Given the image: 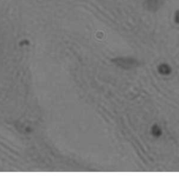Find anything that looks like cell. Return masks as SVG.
Listing matches in <instances>:
<instances>
[{
    "instance_id": "obj_2",
    "label": "cell",
    "mask_w": 179,
    "mask_h": 179,
    "mask_svg": "<svg viewBox=\"0 0 179 179\" xmlns=\"http://www.w3.org/2000/svg\"><path fill=\"white\" fill-rule=\"evenodd\" d=\"M115 62H120V63H122V66H125V68H128V66L129 68L132 67L134 65V62H136L135 61H134L133 59H115L114 61Z\"/></svg>"
},
{
    "instance_id": "obj_1",
    "label": "cell",
    "mask_w": 179,
    "mask_h": 179,
    "mask_svg": "<svg viewBox=\"0 0 179 179\" xmlns=\"http://www.w3.org/2000/svg\"><path fill=\"white\" fill-rule=\"evenodd\" d=\"M164 0H146L144 3L145 8L150 11H156L163 4Z\"/></svg>"
},
{
    "instance_id": "obj_3",
    "label": "cell",
    "mask_w": 179,
    "mask_h": 179,
    "mask_svg": "<svg viewBox=\"0 0 179 179\" xmlns=\"http://www.w3.org/2000/svg\"><path fill=\"white\" fill-rule=\"evenodd\" d=\"M159 71L160 73L163 74V75H167L170 73L171 72V68H169V66H167V64H162L159 67Z\"/></svg>"
},
{
    "instance_id": "obj_5",
    "label": "cell",
    "mask_w": 179,
    "mask_h": 179,
    "mask_svg": "<svg viewBox=\"0 0 179 179\" xmlns=\"http://www.w3.org/2000/svg\"><path fill=\"white\" fill-rule=\"evenodd\" d=\"M175 22L179 24V11H177L175 13V17H174Z\"/></svg>"
},
{
    "instance_id": "obj_4",
    "label": "cell",
    "mask_w": 179,
    "mask_h": 179,
    "mask_svg": "<svg viewBox=\"0 0 179 179\" xmlns=\"http://www.w3.org/2000/svg\"><path fill=\"white\" fill-rule=\"evenodd\" d=\"M152 134L155 135V136H159V135H161V131L160 128H158V127L156 126H153V128H152Z\"/></svg>"
}]
</instances>
